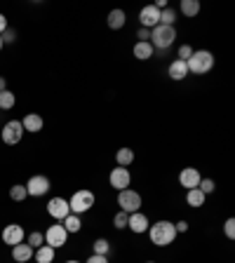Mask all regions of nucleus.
<instances>
[{"mask_svg": "<svg viewBox=\"0 0 235 263\" xmlns=\"http://www.w3.org/2000/svg\"><path fill=\"white\" fill-rule=\"evenodd\" d=\"M148 237L153 242L155 247H167L176 240V230L172 221H158V223H151L148 226Z\"/></svg>", "mask_w": 235, "mask_h": 263, "instance_id": "obj_1", "label": "nucleus"}, {"mask_svg": "<svg viewBox=\"0 0 235 263\" xmlns=\"http://www.w3.org/2000/svg\"><path fill=\"white\" fill-rule=\"evenodd\" d=\"M186 66H188V73H193V76H205L207 71H212L214 54L209 49H197V52L191 54V59L186 61Z\"/></svg>", "mask_w": 235, "mask_h": 263, "instance_id": "obj_2", "label": "nucleus"}, {"mask_svg": "<svg viewBox=\"0 0 235 263\" xmlns=\"http://www.w3.org/2000/svg\"><path fill=\"white\" fill-rule=\"evenodd\" d=\"M176 40V28L174 26H155L151 28V40L148 43L153 45V49H167L172 47Z\"/></svg>", "mask_w": 235, "mask_h": 263, "instance_id": "obj_3", "label": "nucleus"}, {"mask_svg": "<svg viewBox=\"0 0 235 263\" xmlns=\"http://www.w3.org/2000/svg\"><path fill=\"white\" fill-rule=\"evenodd\" d=\"M94 202H97V195H94L92 191H87V188H80V191H76L71 195V202H68V207H71V214H85L89 212V209L94 207Z\"/></svg>", "mask_w": 235, "mask_h": 263, "instance_id": "obj_4", "label": "nucleus"}, {"mask_svg": "<svg viewBox=\"0 0 235 263\" xmlns=\"http://www.w3.org/2000/svg\"><path fill=\"white\" fill-rule=\"evenodd\" d=\"M118 207L125 214L139 212V207H141V195H139L137 191H132V188H125V191L118 193Z\"/></svg>", "mask_w": 235, "mask_h": 263, "instance_id": "obj_5", "label": "nucleus"}, {"mask_svg": "<svg viewBox=\"0 0 235 263\" xmlns=\"http://www.w3.org/2000/svg\"><path fill=\"white\" fill-rule=\"evenodd\" d=\"M109 183H111V188H115L118 193L125 191V188H130V183H132L130 170H127V167H115V170H111Z\"/></svg>", "mask_w": 235, "mask_h": 263, "instance_id": "obj_6", "label": "nucleus"}, {"mask_svg": "<svg viewBox=\"0 0 235 263\" xmlns=\"http://www.w3.org/2000/svg\"><path fill=\"white\" fill-rule=\"evenodd\" d=\"M66 240H68V233H66V228L61 223L49 226V230L45 233V245H49L52 249H59V247H64Z\"/></svg>", "mask_w": 235, "mask_h": 263, "instance_id": "obj_7", "label": "nucleus"}, {"mask_svg": "<svg viewBox=\"0 0 235 263\" xmlns=\"http://www.w3.org/2000/svg\"><path fill=\"white\" fill-rule=\"evenodd\" d=\"M24 137V127H22V120H10L5 127H3V141L7 146H14L19 143Z\"/></svg>", "mask_w": 235, "mask_h": 263, "instance_id": "obj_8", "label": "nucleus"}, {"mask_svg": "<svg viewBox=\"0 0 235 263\" xmlns=\"http://www.w3.org/2000/svg\"><path fill=\"white\" fill-rule=\"evenodd\" d=\"M47 214L52 216V219L57 221H64L68 214H71V207H68V200H64V197H52L47 202Z\"/></svg>", "mask_w": 235, "mask_h": 263, "instance_id": "obj_9", "label": "nucleus"}, {"mask_svg": "<svg viewBox=\"0 0 235 263\" xmlns=\"http://www.w3.org/2000/svg\"><path fill=\"white\" fill-rule=\"evenodd\" d=\"M47 191H49V179H47V176L35 174V176H31V179H28V183H26V193H28V195L43 197Z\"/></svg>", "mask_w": 235, "mask_h": 263, "instance_id": "obj_10", "label": "nucleus"}, {"mask_svg": "<svg viewBox=\"0 0 235 263\" xmlns=\"http://www.w3.org/2000/svg\"><path fill=\"white\" fill-rule=\"evenodd\" d=\"M139 22H141V28H155L160 24V10L155 5H146L141 12H139Z\"/></svg>", "mask_w": 235, "mask_h": 263, "instance_id": "obj_11", "label": "nucleus"}, {"mask_svg": "<svg viewBox=\"0 0 235 263\" xmlns=\"http://www.w3.org/2000/svg\"><path fill=\"white\" fill-rule=\"evenodd\" d=\"M148 226H151V221H148V216L143 212H134V214H130V219H127V228H130L132 233H137V235L148 233Z\"/></svg>", "mask_w": 235, "mask_h": 263, "instance_id": "obj_12", "label": "nucleus"}, {"mask_svg": "<svg viewBox=\"0 0 235 263\" xmlns=\"http://www.w3.org/2000/svg\"><path fill=\"white\" fill-rule=\"evenodd\" d=\"M3 242L10 247L19 245V242H24V228L19 223H10L5 226V230H3Z\"/></svg>", "mask_w": 235, "mask_h": 263, "instance_id": "obj_13", "label": "nucleus"}, {"mask_svg": "<svg viewBox=\"0 0 235 263\" xmlns=\"http://www.w3.org/2000/svg\"><path fill=\"white\" fill-rule=\"evenodd\" d=\"M200 179H203V176H200V172H197L195 167H186V170H181V174H179V183L184 188H188V191H191V188H197Z\"/></svg>", "mask_w": 235, "mask_h": 263, "instance_id": "obj_14", "label": "nucleus"}, {"mask_svg": "<svg viewBox=\"0 0 235 263\" xmlns=\"http://www.w3.org/2000/svg\"><path fill=\"white\" fill-rule=\"evenodd\" d=\"M12 258H14L16 263H26L33 258V247L31 245H24V242H19V245L12 247Z\"/></svg>", "mask_w": 235, "mask_h": 263, "instance_id": "obj_15", "label": "nucleus"}, {"mask_svg": "<svg viewBox=\"0 0 235 263\" xmlns=\"http://www.w3.org/2000/svg\"><path fill=\"white\" fill-rule=\"evenodd\" d=\"M43 125H45V120L40 118L38 113H28L26 118L22 120V127H24V132H31V134H38L40 129H43Z\"/></svg>", "mask_w": 235, "mask_h": 263, "instance_id": "obj_16", "label": "nucleus"}, {"mask_svg": "<svg viewBox=\"0 0 235 263\" xmlns=\"http://www.w3.org/2000/svg\"><path fill=\"white\" fill-rule=\"evenodd\" d=\"M106 24H109L111 31H120V28L127 24V14L122 10H111L109 16H106Z\"/></svg>", "mask_w": 235, "mask_h": 263, "instance_id": "obj_17", "label": "nucleus"}, {"mask_svg": "<svg viewBox=\"0 0 235 263\" xmlns=\"http://www.w3.org/2000/svg\"><path fill=\"white\" fill-rule=\"evenodd\" d=\"M167 76H170L172 80H184V78L188 76V66H186V61L174 59V61L170 64V68H167Z\"/></svg>", "mask_w": 235, "mask_h": 263, "instance_id": "obj_18", "label": "nucleus"}, {"mask_svg": "<svg viewBox=\"0 0 235 263\" xmlns=\"http://www.w3.org/2000/svg\"><path fill=\"white\" fill-rule=\"evenodd\" d=\"M57 256V249H52L49 245H43L38 247L35 252H33V258H35V263H52Z\"/></svg>", "mask_w": 235, "mask_h": 263, "instance_id": "obj_19", "label": "nucleus"}, {"mask_svg": "<svg viewBox=\"0 0 235 263\" xmlns=\"http://www.w3.org/2000/svg\"><path fill=\"white\" fill-rule=\"evenodd\" d=\"M205 200H207V195H205L200 188H191V191L186 193V202H188V207H193V209L205 207Z\"/></svg>", "mask_w": 235, "mask_h": 263, "instance_id": "obj_20", "label": "nucleus"}, {"mask_svg": "<svg viewBox=\"0 0 235 263\" xmlns=\"http://www.w3.org/2000/svg\"><path fill=\"white\" fill-rule=\"evenodd\" d=\"M132 52H134V57H137L139 61H148L151 57H153L155 49H153V45H151V43H137Z\"/></svg>", "mask_w": 235, "mask_h": 263, "instance_id": "obj_21", "label": "nucleus"}, {"mask_svg": "<svg viewBox=\"0 0 235 263\" xmlns=\"http://www.w3.org/2000/svg\"><path fill=\"white\" fill-rule=\"evenodd\" d=\"M115 162H118V167H130V164L134 162V151H132V148H118Z\"/></svg>", "mask_w": 235, "mask_h": 263, "instance_id": "obj_22", "label": "nucleus"}, {"mask_svg": "<svg viewBox=\"0 0 235 263\" xmlns=\"http://www.w3.org/2000/svg\"><path fill=\"white\" fill-rule=\"evenodd\" d=\"M61 226L66 228V233H80L82 221H80V216H78V214H68V216L61 221Z\"/></svg>", "mask_w": 235, "mask_h": 263, "instance_id": "obj_23", "label": "nucleus"}, {"mask_svg": "<svg viewBox=\"0 0 235 263\" xmlns=\"http://www.w3.org/2000/svg\"><path fill=\"white\" fill-rule=\"evenodd\" d=\"M179 10L184 12V16H195L200 12V3L197 0H181Z\"/></svg>", "mask_w": 235, "mask_h": 263, "instance_id": "obj_24", "label": "nucleus"}, {"mask_svg": "<svg viewBox=\"0 0 235 263\" xmlns=\"http://www.w3.org/2000/svg\"><path fill=\"white\" fill-rule=\"evenodd\" d=\"M174 22H176V10H172V7L160 10V26H174Z\"/></svg>", "mask_w": 235, "mask_h": 263, "instance_id": "obj_25", "label": "nucleus"}, {"mask_svg": "<svg viewBox=\"0 0 235 263\" xmlns=\"http://www.w3.org/2000/svg\"><path fill=\"white\" fill-rule=\"evenodd\" d=\"M92 249H94V254H99V256H109L111 242L106 240V237H97V240H94V245H92Z\"/></svg>", "mask_w": 235, "mask_h": 263, "instance_id": "obj_26", "label": "nucleus"}, {"mask_svg": "<svg viewBox=\"0 0 235 263\" xmlns=\"http://www.w3.org/2000/svg\"><path fill=\"white\" fill-rule=\"evenodd\" d=\"M14 104H16L14 92H10V89L0 92V108H3V110H10V108H14Z\"/></svg>", "mask_w": 235, "mask_h": 263, "instance_id": "obj_27", "label": "nucleus"}, {"mask_svg": "<svg viewBox=\"0 0 235 263\" xmlns=\"http://www.w3.org/2000/svg\"><path fill=\"white\" fill-rule=\"evenodd\" d=\"M10 197L14 200V202H22V200H26V197H28L26 186H22V183H14V186L10 188Z\"/></svg>", "mask_w": 235, "mask_h": 263, "instance_id": "obj_28", "label": "nucleus"}, {"mask_svg": "<svg viewBox=\"0 0 235 263\" xmlns=\"http://www.w3.org/2000/svg\"><path fill=\"white\" fill-rule=\"evenodd\" d=\"M28 245L35 247V249H38V247H43L45 245V233H40V230H33L31 235H28Z\"/></svg>", "mask_w": 235, "mask_h": 263, "instance_id": "obj_29", "label": "nucleus"}, {"mask_svg": "<svg viewBox=\"0 0 235 263\" xmlns=\"http://www.w3.org/2000/svg\"><path fill=\"white\" fill-rule=\"evenodd\" d=\"M127 219H130V214H125V212H118L113 216V226L118 230H125L127 228Z\"/></svg>", "mask_w": 235, "mask_h": 263, "instance_id": "obj_30", "label": "nucleus"}, {"mask_svg": "<svg viewBox=\"0 0 235 263\" xmlns=\"http://www.w3.org/2000/svg\"><path fill=\"white\" fill-rule=\"evenodd\" d=\"M197 188H200V191H203L205 195H212V193H214V188H216V186H214V181H212V179H200V183H197Z\"/></svg>", "mask_w": 235, "mask_h": 263, "instance_id": "obj_31", "label": "nucleus"}, {"mask_svg": "<svg viewBox=\"0 0 235 263\" xmlns=\"http://www.w3.org/2000/svg\"><path fill=\"white\" fill-rule=\"evenodd\" d=\"M193 52H195V49H193L191 45H181L179 52H176V54H179V61H188V59H191Z\"/></svg>", "mask_w": 235, "mask_h": 263, "instance_id": "obj_32", "label": "nucleus"}, {"mask_svg": "<svg viewBox=\"0 0 235 263\" xmlns=\"http://www.w3.org/2000/svg\"><path fill=\"white\" fill-rule=\"evenodd\" d=\"M224 233H226V237L228 240H235V219H228L224 223Z\"/></svg>", "mask_w": 235, "mask_h": 263, "instance_id": "obj_33", "label": "nucleus"}, {"mask_svg": "<svg viewBox=\"0 0 235 263\" xmlns=\"http://www.w3.org/2000/svg\"><path fill=\"white\" fill-rule=\"evenodd\" d=\"M0 38H3V45H5V43H14V40H16V33L12 31L10 26H7V31L0 33Z\"/></svg>", "mask_w": 235, "mask_h": 263, "instance_id": "obj_34", "label": "nucleus"}, {"mask_svg": "<svg viewBox=\"0 0 235 263\" xmlns=\"http://www.w3.org/2000/svg\"><path fill=\"white\" fill-rule=\"evenodd\" d=\"M137 38H139V43H148V40H151V31H148V28H139Z\"/></svg>", "mask_w": 235, "mask_h": 263, "instance_id": "obj_35", "label": "nucleus"}, {"mask_svg": "<svg viewBox=\"0 0 235 263\" xmlns=\"http://www.w3.org/2000/svg\"><path fill=\"white\" fill-rule=\"evenodd\" d=\"M85 263H109V256H99V254H92Z\"/></svg>", "mask_w": 235, "mask_h": 263, "instance_id": "obj_36", "label": "nucleus"}, {"mask_svg": "<svg viewBox=\"0 0 235 263\" xmlns=\"http://www.w3.org/2000/svg\"><path fill=\"white\" fill-rule=\"evenodd\" d=\"M174 230H176V235H179V233H186V230H188V221H179V223H174Z\"/></svg>", "mask_w": 235, "mask_h": 263, "instance_id": "obj_37", "label": "nucleus"}, {"mask_svg": "<svg viewBox=\"0 0 235 263\" xmlns=\"http://www.w3.org/2000/svg\"><path fill=\"white\" fill-rule=\"evenodd\" d=\"M7 31V16L5 14H0V33Z\"/></svg>", "mask_w": 235, "mask_h": 263, "instance_id": "obj_38", "label": "nucleus"}, {"mask_svg": "<svg viewBox=\"0 0 235 263\" xmlns=\"http://www.w3.org/2000/svg\"><path fill=\"white\" fill-rule=\"evenodd\" d=\"M5 89H7V80L0 76V92H5Z\"/></svg>", "mask_w": 235, "mask_h": 263, "instance_id": "obj_39", "label": "nucleus"}, {"mask_svg": "<svg viewBox=\"0 0 235 263\" xmlns=\"http://www.w3.org/2000/svg\"><path fill=\"white\" fill-rule=\"evenodd\" d=\"M66 263H80V261H73V258H71V261H66Z\"/></svg>", "mask_w": 235, "mask_h": 263, "instance_id": "obj_40", "label": "nucleus"}, {"mask_svg": "<svg viewBox=\"0 0 235 263\" xmlns=\"http://www.w3.org/2000/svg\"><path fill=\"white\" fill-rule=\"evenodd\" d=\"M0 49H3V38H0Z\"/></svg>", "mask_w": 235, "mask_h": 263, "instance_id": "obj_41", "label": "nucleus"}, {"mask_svg": "<svg viewBox=\"0 0 235 263\" xmlns=\"http://www.w3.org/2000/svg\"><path fill=\"white\" fill-rule=\"evenodd\" d=\"M146 263H155V261H146Z\"/></svg>", "mask_w": 235, "mask_h": 263, "instance_id": "obj_42", "label": "nucleus"}]
</instances>
